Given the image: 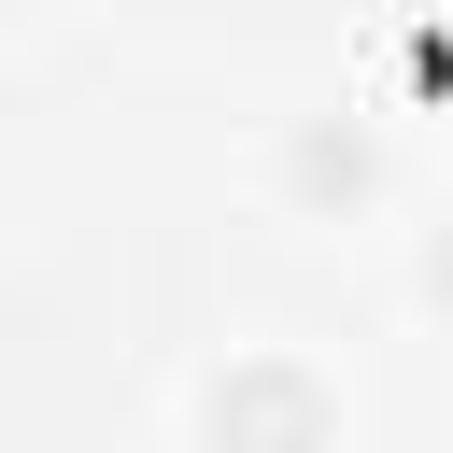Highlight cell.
<instances>
[{"mask_svg":"<svg viewBox=\"0 0 453 453\" xmlns=\"http://www.w3.org/2000/svg\"><path fill=\"white\" fill-rule=\"evenodd\" d=\"M212 439H226V453H311V439H326V396H311L297 368H241V382L212 396Z\"/></svg>","mask_w":453,"mask_h":453,"instance_id":"cell-1","label":"cell"}]
</instances>
